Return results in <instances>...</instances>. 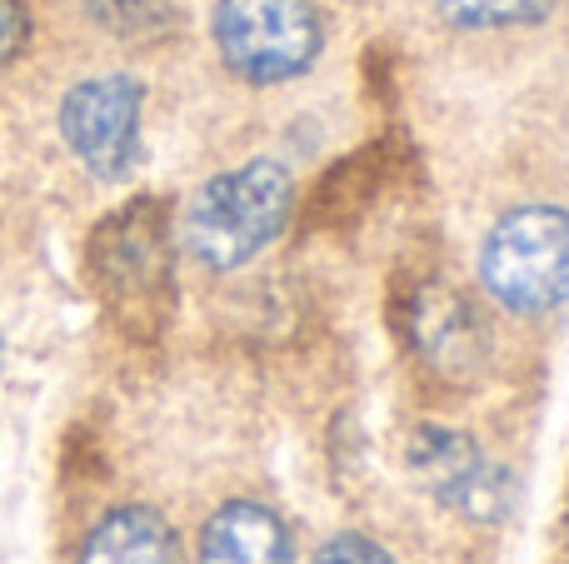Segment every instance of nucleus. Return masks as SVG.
I'll return each instance as SVG.
<instances>
[{"label": "nucleus", "mask_w": 569, "mask_h": 564, "mask_svg": "<svg viewBox=\"0 0 569 564\" xmlns=\"http://www.w3.org/2000/svg\"><path fill=\"white\" fill-rule=\"evenodd\" d=\"M295 180L280 160H250L206 180L186 210V245L206 270H236L284 230Z\"/></svg>", "instance_id": "obj_1"}, {"label": "nucleus", "mask_w": 569, "mask_h": 564, "mask_svg": "<svg viewBox=\"0 0 569 564\" xmlns=\"http://www.w3.org/2000/svg\"><path fill=\"white\" fill-rule=\"evenodd\" d=\"M480 280L515 315H545L569 300V210L520 205L495 220L480 250Z\"/></svg>", "instance_id": "obj_2"}, {"label": "nucleus", "mask_w": 569, "mask_h": 564, "mask_svg": "<svg viewBox=\"0 0 569 564\" xmlns=\"http://www.w3.org/2000/svg\"><path fill=\"white\" fill-rule=\"evenodd\" d=\"M325 46L310 0H216V50L250 85H280L315 66Z\"/></svg>", "instance_id": "obj_3"}, {"label": "nucleus", "mask_w": 569, "mask_h": 564, "mask_svg": "<svg viewBox=\"0 0 569 564\" xmlns=\"http://www.w3.org/2000/svg\"><path fill=\"white\" fill-rule=\"evenodd\" d=\"M140 110L146 90L130 75L80 80L60 100V135L80 155V165L100 180H120L140 155Z\"/></svg>", "instance_id": "obj_4"}, {"label": "nucleus", "mask_w": 569, "mask_h": 564, "mask_svg": "<svg viewBox=\"0 0 569 564\" xmlns=\"http://www.w3.org/2000/svg\"><path fill=\"white\" fill-rule=\"evenodd\" d=\"M410 470H415V480H425L440 500L460 505L465 515H475V520H500L505 510H510V480H505V470L485 465L480 450H475L460 430L425 425L420 435L410 440Z\"/></svg>", "instance_id": "obj_5"}, {"label": "nucleus", "mask_w": 569, "mask_h": 564, "mask_svg": "<svg viewBox=\"0 0 569 564\" xmlns=\"http://www.w3.org/2000/svg\"><path fill=\"white\" fill-rule=\"evenodd\" d=\"M96 275L116 300H140V305H146L156 290H166L170 255H166V225H160L156 205H136L100 230Z\"/></svg>", "instance_id": "obj_6"}, {"label": "nucleus", "mask_w": 569, "mask_h": 564, "mask_svg": "<svg viewBox=\"0 0 569 564\" xmlns=\"http://www.w3.org/2000/svg\"><path fill=\"white\" fill-rule=\"evenodd\" d=\"M200 564H295L290 530L270 505L230 500L200 530Z\"/></svg>", "instance_id": "obj_7"}, {"label": "nucleus", "mask_w": 569, "mask_h": 564, "mask_svg": "<svg viewBox=\"0 0 569 564\" xmlns=\"http://www.w3.org/2000/svg\"><path fill=\"white\" fill-rule=\"evenodd\" d=\"M80 564H180V540L156 510L126 505L90 530Z\"/></svg>", "instance_id": "obj_8"}, {"label": "nucleus", "mask_w": 569, "mask_h": 564, "mask_svg": "<svg viewBox=\"0 0 569 564\" xmlns=\"http://www.w3.org/2000/svg\"><path fill=\"white\" fill-rule=\"evenodd\" d=\"M435 6L460 30H505L545 20L555 10V0H435Z\"/></svg>", "instance_id": "obj_9"}, {"label": "nucleus", "mask_w": 569, "mask_h": 564, "mask_svg": "<svg viewBox=\"0 0 569 564\" xmlns=\"http://www.w3.org/2000/svg\"><path fill=\"white\" fill-rule=\"evenodd\" d=\"M86 10L120 40L166 36L176 20V0H86Z\"/></svg>", "instance_id": "obj_10"}, {"label": "nucleus", "mask_w": 569, "mask_h": 564, "mask_svg": "<svg viewBox=\"0 0 569 564\" xmlns=\"http://www.w3.org/2000/svg\"><path fill=\"white\" fill-rule=\"evenodd\" d=\"M315 564H395L390 550L375 545L370 535H335L330 545L315 555Z\"/></svg>", "instance_id": "obj_11"}, {"label": "nucleus", "mask_w": 569, "mask_h": 564, "mask_svg": "<svg viewBox=\"0 0 569 564\" xmlns=\"http://www.w3.org/2000/svg\"><path fill=\"white\" fill-rule=\"evenodd\" d=\"M26 10H20V0H0V66H10V60L20 56V46H26Z\"/></svg>", "instance_id": "obj_12"}]
</instances>
